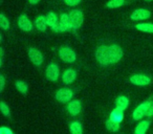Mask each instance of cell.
<instances>
[{
    "label": "cell",
    "mask_w": 153,
    "mask_h": 134,
    "mask_svg": "<svg viewBox=\"0 0 153 134\" xmlns=\"http://www.w3.org/2000/svg\"><path fill=\"white\" fill-rule=\"evenodd\" d=\"M123 57V50L117 44L102 45L98 47L96 51V58L98 62L103 66L115 64Z\"/></svg>",
    "instance_id": "obj_1"
},
{
    "label": "cell",
    "mask_w": 153,
    "mask_h": 134,
    "mask_svg": "<svg viewBox=\"0 0 153 134\" xmlns=\"http://www.w3.org/2000/svg\"><path fill=\"white\" fill-rule=\"evenodd\" d=\"M59 57L62 61L66 62V63H74L76 59V55L70 47L63 46L59 49Z\"/></svg>",
    "instance_id": "obj_2"
},
{
    "label": "cell",
    "mask_w": 153,
    "mask_h": 134,
    "mask_svg": "<svg viewBox=\"0 0 153 134\" xmlns=\"http://www.w3.org/2000/svg\"><path fill=\"white\" fill-rule=\"evenodd\" d=\"M45 75H46V78L51 82H55L59 79L60 76V68L59 66L55 63H51L47 66L46 71H45Z\"/></svg>",
    "instance_id": "obj_3"
},
{
    "label": "cell",
    "mask_w": 153,
    "mask_h": 134,
    "mask_svg": "<svg viewBox=\"0 0 153 134\" xmlns=\"http://www.w3.org/2000/svg\"><path fill=\"white\" fill-rule=\"evenodd\" d=\"M69 16L71 18L72 25H74V30L79 28L82 25L84 21V15L80 10H74L69 13Z\"/></svg>",
    "instance_id": "obj_4"
},
{
    "label": "cell",
    "mask_w": 153,
    "mask_h": 134,
    "mask_svg": "<svg viewBox=\"0 0 153 134\" xmlns=\"http://www.w3.org/2000/svg\"><path fill=\"white\" fill-rule=\"evenodd\" d=\"M72 96H74L72 90L68 89V88H61L56 93V98L61 103H67L70 102V100L72 98Z\"/></svg>",
    "instance_id": "obj_5"
},
{
    "label": "cell",
    "mask_w": 153,
    "mask_h": 134,
    "mask_svg": "<svg viewBox=\"0 0 153 134\" xmlns=\"http://www.w3.org/2000/svg\"><path fill=\"white\" fill-rule=\"evenodd\" d=\"M28 57H30V61L37 66H40L43 63V55L41 51L34 47L28 48Z\"/></svg>",
    "instance_id": "obj_6"
},
{
    "label": "cell",
    "mask_w": 153,
    "mask_h": 134,
    "mask_svg": "<svg viewBox=\"0 0 153 134\" xmlns=\"http://www.w3.org/2000/svg\"><path fill=\"white\" fill-rule=\"evenodd\" d=\"M18 26L21 30L23 32H30L34 27L32 21L30 20V18L25 15V14H22L20 15L19 19H18Z\"/></svg>",
    "instance_id": "obj_7"
},
{
    "label": "cell",
    "mask_w": 153,
    "mask_h": 134,
    "mask_svg": "<svg viewBox=\"0 0 153 134\" xmlns=\"http://www.w3.org/2000/svg\"><path fill=\"white\" fill-rule=\"evenodd\" d=\"M130 82L136 86H147L150 84L151 80L145 75H133L130 77Z\"/></svg>",
    "instance_id": "obj_8"
},
{
    "label": "cell",
    "mask_w": 153,
    "mask_h": 134,
    "mask_svg": "<svg viewBox=\"0 0 153 134\" xmlns=\"http://www.w3.org/2000/svg\"><path fill=\"white\" fill-rule=\"evenodd\" d=\"M82 110V105L81 102L78 100H74V101H70L67 105V111L69 112V114L71 115H78Z\"/></svg>",
    "instance_id": "obj_9"
},
{
    "label": "cell",
    "mask_w": 153,
    "mask_h": 134,
    "mask_svg": "<svg viewBox=\"0 0 153 134\" xmlns=\"http://www.w3.org/2000/svg\"><path fill=\"white\" fill-rule=\"evenodd\" d=\"M150 17H151V13L148 10H145V9L135 10V11L131 14V16H130V18H131L132 20H145Z\"/></svg>",
    "instance_id": "obj_10"
},
{
    "label": "cell",
    "mask_w": 153,
    "mask_h": 134,
    "mask_svg": "<svg viewBox=\"0 0 153 134\" xmlns=\"http://www.w3.org/2000/svg\"><path fill=\"white\" fill-rule=\"evenodd\" d=\"M76 70H74V69H71V68L66 69V70L62 73V81L65 84H71L72 82L76 80Z\"/></svg>",
    "instance_id": "obj_11"
},
{
    "label": "cell",
    "mask_w": 153,
    "mask_h": 134,
    "mask_svg": "<svg viewBox=\"0 0 153 134\" xmlns=\"http://www.w3.org/2000/svg\"><path fill=\"white\" fill-rule=\"evenodd\" d=\"M147 111V103H143L140 106L136 107V109L133 111V119L134 121H140V118H143L144 115H146Z\"/></svg>",
    "instance_id": "obj_12"
},
{
    "label": "cell",
    "mask_w": 153,
    "mask_h": 134,
    "mask_svg": "<svg viewBox=\"0 0 153 134\" xmlns=\"http://www.w3.org/2000/svg\"><path fill=\"white\" fill-rule=\"evenodd\" d=\"M35 25H36V27L38 28L40 32H44L47 26H48L47 25L45 16H42V15L38 16V17L36 18V20H35Z\"/></svg>",
    "instance_id": "obj_13"
},
{
    "label": "cell",
    "mask_w": 153,
    "mask_h": 134,
    "mask_svg": "<svg viewBox=\"0 0 153 134\" xmlns=\"http://www.w3.org/2000/svg\"><path fill=\"white\" fill-rule=\"evenodd\" d=\"M124 110H122V109H120V108H115L114 110L111 112V114H110V118L112 119V121H117V123H121L122 121H123V118H124Z\"/></svg>",
    "instance_id": "obj_14"
},
{
    "label": "cell",
    "mask_w": 153,
    "mask_h": 134,
    "mask_svg": "<svg viewBox=\"0 0 153 134\" xmlns=\"http://www.w3.org/2000/svg\"><path fill=\"white\" fill-rule=\"evenodd\" d=\"M60 22H61L63 25H65L66 27H67V30H71V28H74V25H72V21H71V18H70L69 14H62L61 16H60Z\"/></svg>",
    "instance_id": "obj_15"
},
{
    "label": "cell",
    "mask_w": 153,
    "mask_h": 134,
    "mask_svg": "<svg viewBox=\"0 0 153 134\" xmlns=\"http://www.w3.org/2000/svg\"><path fill=\"white\" fill-rule=\"evenodd\" d=\"M115 105H117V108L122 109V110H125L128 106H129V100H128L126 96H119L115 101Z\"/></svg>",
    "instance_id": "obj_16"
},
{
    "label": "cell",
    "mask_w": 153,
    "mask_h": 134,
    "mask_svg": "<svg viewBox=\"0 0 153 134\" xmlns=\"http://www.w3.org/2000/svg\"><path fill=\"white\" fill-rule=\"evenodd\" d=\"M45 18H46L47 25L51 26V27L55 26L56 24L58 23V15L56 13H53V12H49V13L45 16Z\"/></svg>",
    "instance_id": "obj_17"
},
{
    "label": "cell",
    "mask_w": 153,
    "mask_h": 134,
    "mask_svg": "<svg viewBox=\"0 0 153 134\" xmlns=\"http://www.w3.org/2000/svg\"><path fill=\"white\" fill-rule=\"evenodd\" d=\"M149 128V121H143L136 126L135 131H134V134H145L146 131Z\"/></svg>",
    "instance_id": "obj_18"
},
{
    "label": "cell",
    "mask_w": 153,
    "mask_h": 134,
    "mask_svg": "<svg viewBox=\"0 0 153 134\" xmlns=\"http://www.w3.org/2000/svg\"><path fill=\"white\" fill-rule=\"evenodd\" d=\"M70 133L71 134H83V128L81 123L79 121H72L70 124Z\"/></svg>",
    "instance_id": "obj_19"
},
{
    "label": "cell",
    "mask_w": 153,
    "mask_h": 134,
    "mask_svg": "<svg viewBox=\"0 0 153 134\" xmlns=\"http://www.w3.org/2000/svg\"><path fill=\"white\" fill-rule=\"evenodd\" d=\"M136 30H140V32L144 33H153V23H140L135 26Z\"/></svg>",
    "instance_id": "obj_20"
},
{
    "label": "cell",
    "mask_w": 153,
    "mask_h": 134,
    "mask_svg": "<svg viewBox=\"0 0 153 134\" xmlns=\"http://www.w3.org/2000/svg\"><path fill=\"white\" fill-rule=\"evenodd\" d=\"M106 127H107V129H108L109 131L117 132V131H119V129H120V123L112 121V119L109 117V118L107 119V121H106Z\"/></svg>",
    "instance_id": "obj_21"
},
{
    "label": "cell",
    "mask_w": 153,
    "mask_h": 134,
    "mask_svg": "<svg viewBox=\"0 0 153 134\" xmlns=\"http://www.w3.org/2000/svg\"><path fill=\"white\" fill-rule=\"evenodd\" d=\"M125 3V0H110L109 2H107L106 7L109 9H117V7H121Z\"/></svg>",
    "instance_id": "obj_22"
},
{
    "label": "cell",
    "mask_w": 153,
    "mask_h": 134,
    "mask_svg": "<svg viewBox=\"0 0 153 134\" xmlns=\"http://www.w3.org/2000/svg\"><path fill=\"white\" fill-rule=\"evenodd\" d=\"M0 27L4 30L10 28V21H9V19L5 17L4 14H0Z\"/></svg>",
    "instance_id": "obj_23"
},
{
    "label": "cell",
    "mask_w": 153,
    "mask_h": 134,
    "mask_svg": "<svg viewBox=\"0 0 153 134\" xmlns=\"http://www.w3.org/2000/svg\"><path fill=\"white\" fill-rule=\"evenodd\" d=\"M16 88H17L18 90H19L20 92H21L22 94H26V92H27V84L25 83V82L23 81H17L16 82Z\"/></svg>",
    "instance_id": "obj_24"
},
{
    "label": "cell",
    "mask_w": 153,
    "mask_h": 134,
    "mask_svg": "<svg viewBox=\"0 0 153 134\" xmlns=\"http://www.w3.org/2000/svg\"><path fill=\"white\" fill-rule=\"evenodd\" d=\"M0 110H1V112H2L3 115H5V116H7V117L11 116V111H10V108L4 102L0 103Z\"/></svg>",
    "instance_id": "obj_25"
},
{
    "label": "cell",
    "mask_w": 153,
    "mask_h": 134,
    "mask_svg": "<svg viewBox=\"0 0 153 134\" xmlns=\"http://www.w3.org/2000/svg\"><path fill=\"white\" fill-rule=\"evenodd\" d=\"M51 30H53V32H56V33H62V32H66V30H68L67 27H66L65 25H63L61 22H58L55 26H53V27H51Z\"/></svg>",
    "instance_id": "obj_26"
},
{
    "label": "cell",
    "mask_w": 153,
    "mask_h": 134,
    "mask_svg": "<svg viewBox=\"0 0 153 134\" xmlns=\"http://www.w3.org/2000/svg\"><path fill=\"white\" fill-rule=\"evenodd\" d=\"M147 116H153V101H149L147 102V111H146Z\"/></svg>",
    "instance_id": "obj_27"
},
{
    "label": "cell",
    "mask_w": 153,
    "mask_h": 134,
    "mask_svg": "<svg viewBox=\"0 0 153 134\" xmlns=\"http://www.w3.org/2000/svg\"><path fill=\"white\" fill-rule=\"evenodd\" d=\"M64 1L69 7H76V5L80 4V2H81V0H64Z\"/></svg>",
    "instance_id": "obj_28"
},
{
    "label": "cell",
    "mask_w": 153,
    "mask_h": 134,
    "mask_svg": "<svg viewBox=\"0 0 153 134\" xmlns=\"http://www.w3.org/2000/svg\"><path fill=\"white\" fill-rule=\"evenodd\" d=\"M0 134H14V132L7 127H1L0 128Z\"/></svg>",
    "instance_id": "obj_29"
},
{
    "label": "cell",
    "mask_w": 153,
    "mask_h": 134,
    "mask_svg": "<svg viewBox=\"0 0 153 134\" xmlns=\"http://www.w3.org/2000/svg\"><path fill=\"white\" fill-rule=\"evenodd\" d=\"M4 84H5L4 77H3V76H0V90H1V91H3V89H4Z\"/></svg>",
    "instance_id": "obj_30"
},
{
    "label": "cell",
    "mask_w": 153,
    "mask_h": 134,
    "mask_svg": "<svg viewBox=\"0 0 153 134\" xmlns=\"http://www.w3.org/2000/svg\"><path fill=\"white\" fill-rule=\"evenodd\" d=\"M39 1H40V0H28V2H30V4H32V5L37 4V3H38Z\"/></svg>",
    "instance_id": "obj_31"
},
{
    "label": "cell",
    "mask_w": 153,
    "mask_h": 134,
    "mask_svg": "<svg viewBox=\"0 0 153 134\" xmlns=\"http://www.w3.org/2000/svg\"><path fill=\"white\" fill-rule=\"evenodd\" d=\"M147 1H151V0H147Z\"/></svg>",
    "instance_id": "obj_32"
}]
</instances>
